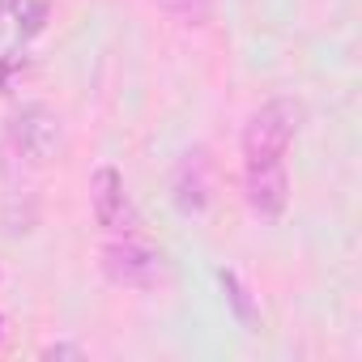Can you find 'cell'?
I'll return each instance as SVG.
<instances>
[{
    "label": "cell",
    "instance_id": "obj_1",
    "mask_svg": "<svg viewBox=\"0 0 362 362\" xmlns=\"http://www.w3.org/2000/svg\"><path fill=\"white\" fill-rule=\"evenodd\" d=\"M64 145V119L47 103H22L5 119V158L22 166H47Z\"/></svg>",
    "mask_w": 362,
    "mask_h": 362
},
{
    "label": "cell",
    "instance_id": "obj_2",
    "mask_svg": "<svg viewBox=\"0 0 362 362\" xmlns=\"http://www.w3.org/2000/svg\"><path fill=\"white\" fill-rule=\"evenodd\" d=\"M98 269L119 290H158L170 277V260L162 247L145 243L141 235H111L98 247Z\"/></svg>",
    "mask_w": 362,
    "mask_h": 362
},
{
    "label": "cell",
    "instance_id": "obj_10",
    "mask_svg": "<svg viewBox=\"0 0 362 362\" xmlns=\"http://www.w3.org/2000/svg\"><path fill=\"white\" fill-rule=\"evenodd\" d=\"M43 358H86V345H73V341H52V345H43Z\"/></svg>",
    "mask_w": 362,
    "mask_h": 362
},
{
    "label": "cell",
    "instance_id": "obj_4",
    "mask_svg": "<svg viewBox=\"0 0 362 362\" xmlns=\"http://www.w3.org/2000/svg\"><path fill=\"white\" fill-rule=\"evenodd\" d=\"M90 214L107 235H141V209L132 205L124 175L115 166H98L90 175Z\"/></svg>",
    "mask_w": 362,
    "mask_h": 362
},
{
    "label": "cell",
    "instance_id": "obj_6",
    "mask_svg": "<svg viewBox=\"0 0 362 362\" xmlns=\"http://www.w3.org/2000/svg\"><path fill=\"white\" fill-rule=\"evenodd\" d=\"M243 201L260 222H277L290 205V175L286 158L273 162H247L243 166Z\"/></svg>",
    "mask_w": 362,
    "mask_h": 362
},
{
    "label": "cell",
    "instance_id": "obj_7",
    "mask_svg": "<svg viewBox=\"0 0 362 362\" xmlns=\"http://www.w3.org/2000/svg\"><path fill=\"white\" fill-rule=\"evenodd\" d=\"M218 281H222V290H226V303L235 307V315H239V324H256V303H252V290L239 281V273H230V269H222L218 273Z\"/></svg>",
    "mask_w": 362,
    "mask_h": 362
},
{
    "label": "cell",
    "instance_id": "obj_9",
    "mask_svg": "<svg viewBox=\"0 0 362 362\" xmlns=\"http://www.w3.org/2000/svg\"><path fill=\"white\" fill-rule=\"evenodd\" d=\"M43 18H47V0H22L18 13H13V22H18L22 35H39L43 30Z\"/></svg>",
    "mask_w": 362,
    "mask_h": 362
},
{
    "label": "cell",
    "instance_id": "obj_3",
    "mask_svg": "<svg viewBox=\"0 0 362 362\" xmlns=\"http://www.w3.org/2000/svg\"><path fill=\"white\" fill-rule=\"evenodd\" d=\"M303 103L298 98H269L264 107H256L243 124V158L247 162H273L286 158L290 141L303 128Z\"/></svg>",
    "mask_w": 362,
    "mask_h": 362
},
{
    "label": "cell",
    "instance_id": "obj_5",
    "mask_svg": "<svg viewBox=\"0 0 362 362\" xmlns=\"http://www.w3.org/2000/svg\"><path fill=\"white\" fill-rule=\"evenodd\" d=\"M170 201L184 218H197L209 209L214 201V158L205 145H192L179 153V162L170 166Z\"/></svg>",
    "mask_w": 362,
    "mask_h": 362
},
{
    "label": "cell",
    "instance_id": "obj_8",
    "mask_svg": "<svg viewBox=\"0 0 362 362\" xmlns=\"http://www.w3.org/2000/svg\"><path fill=\"white\" fill-rule=\"evenodd\" d=\"M153 5L162 13H170L175 22H184V26H201L214 13V0H153Z\"/></svg>",
    "mask_w": 362,
    "mask_h": 362
},
{
    "label": "cell",
    "instance_id": "obj_11",
    "mask_svg": "<svg viewBox=\"0 0 362 362\" xmlns=\"http://www.w3.org/2000/svg\"><path fill=\"white\" fill-rule=\"evenodd\" d=\"M0 345H5V315H0Z\"/></svg>",
    "mask_w": 362,
    "mask_h": 362
}]
</instances>
